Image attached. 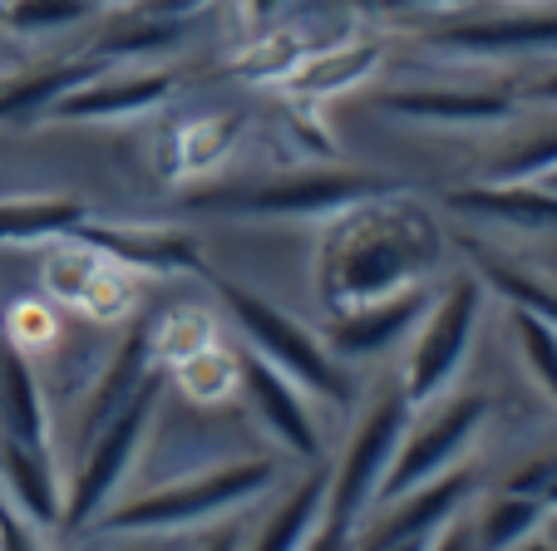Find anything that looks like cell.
Wrapping results in <instances>:
<instances>
[{
  "label": "cell",
  "mask_w": 557,
  "mask_h": 551,
  "mask_svg": "<svg viewBox=\"0 0 557 551\" xmlns=\"http://www.w3.org/2000/svg\"><path fill=\"white\" fill-rule=\"evenodd\" d=\"M543 498L518 488H498V492H473V502L463 508L473 531V551H508L518 541H528L537 527H543Z\"/></svg>",
  "instance_id": "23"
},
{
  "label": "cell",
  "mask_w": 557,
  "mask_h": 551,
  "mask_svg": "<svg viewBox=\"0 0 557 551\" xmlns=\"http://www.w3.org/2000/svg\"><path fill=\"white\" fill-rule=\"evenodd\" d=\"M0 551H45V527L0 498Z\"/></svg>",
  "instance_id": "34"
},
{
  "label": "cell",
  "mask_w": 557,
  "mask_h": 551,
  "mask_svg": "<svg viewBox=\"0 0 557 551\" xmlns=\"http://www.w3.org/2000/svg\"><path fill=\"white\" fill-rule=\"evenodd\" d=\"M212 286H218V301L227 305L232 325L247 335V350L262 354L267 364H276L286 379H296L321 404L336 409L356 404V370L346 360H336L321 335H311L292 311H282L276 301L247 291V286L237 281H212Z\"/></svg>",
  "instance_id": "3"
},
{
  "label": "cell",
  "mask_w": 557,
  "mask_h": 551,
  "mask_svg": "<svg viewBox=\"0 0 557 551\" xmlns=\"http://www.w3.org/2000/svg\"><path fill=\"white\" fill-rule=\"evenodd\" d=\"M0 438L50 448V409L35 375V354H25L0 330Z\"/></svg>",
  "instance_id": "19"
},
{
  "label": "cell",
  "mask_w": 557,
  "mask_h": 551,
  "mask_svg": "<svg viewBox=\"0 0 557 551\" xmlns=\"http://www.w3.org/2000/svg\"><path fill=\"white\" fill-rule=\"evenodd\" d=\"M85 217V198H0V247H45L74 237Z\"/></svg>",
  "instance_id": "24"
},
{
  "label": "cell",
  "mask_w": 557,
  "mask_h": 551,
  "mask_svg": "<svg viewBox=\"0 0 557 551\" xmlns=\"http://www.w3.org/2000/svg\"><path fill=\"white\" fill-rule=\"evenodd\" d=\"M306 50H311V45H306L301 30L272 21V25H257V40L237 54V64H232V70L243 74V79H257V84H282L286 74L301 64Z\"/></svg>",
  "instance_id": "29"
},
{
  "label": "cell",
  "mask_w": 557,
  "mask_h": 551,
  "mask_svg": "<svg viewBox=\"0 0 557 551\" xmlns=\"http://www.w3.org/2000/svg\"><path fill=\"white\" fill-rule=\"evenodd\" d=\"M237 395L247 399V409L276 438L282 453L301 458V463H326V438L315 424L311 395L296 379H286L276 364H267L252 350H237Z\"/></svg>",
  "instance_id": "11"
},
{
  "label": "cell",
  "mask_w": 557,
  "mask_h": 551,
  "mask_svg": "<svg viewBox=\"0 0 557 551\" xmlns=\"http://www.w3.org/2000/svg\"><path fill=\"white\" fill-rule=\"evenodd\" d=\"M326 517V463L282 488V498L257 517L252 537L243 541V551H301L311 541V531Z\"/></svg>",
  "instance_id": "20"
},
{
  "label": "cell",
  "mask_w": 557,
  "mask_h": 551,
  "mask_svg": "<svg viewBox=\"0 0 557 551\" xmlns=\"http://www.w3.org/2000/svg\"><path fill=\"white\" fill-rule=\"evenodd\" d=\"M237 138H243V128H237V118L232 114H208V118H188V124H178V134H173V173L178 177H198L208 173V167L227 163L232 148H237Z\"/></svg>",
  "instance_id": "27"
},
{
  "label": "cell",
  "mask_w": 557,
  "mask_h": 551,
  "mask_svg": "<svg viewBox=\"0 0 557 551\" xmlns=\"http://www.w3.org/2000/svg\"><path fill=\"white\" fill-rule=\"evenodd\" d=\"M430 296H434V286H414V291L380 296V301L350 305V311H331L326 315V335H321V340L331 345L336 360L370 364V360H380L385 350H395V345L414 330V321L424 315Z\"/></svg>",
  "instance_id": "14"
},
{
  "label": "cell",
  "mask_w": 557,
  "mask_h": 551,
  "mask_svg": "<svg viewBox=\"0 0 557 551\" xmlns=\"http://www.w3.org/2000/svg\"><path fill=\"white\" fill-rule=\"evenodd\" d=\"M473 0H400V11H434V15H459Z\"/></svg>",
  "instance_id": "40"
},
{
  "label": "cell",
  "mask_w": 557,
  "mask_h": 551,
  "mask_svg": "<svg viewBox=\"0 0 557 551\" xmlns=\"http://www.w3.org/2000/svg\"><path fill=\"white\" fill-rule=\"evenodd\" d=\"M449 212H469V217L498 222V227H523V231H547L557 227V198L543 183H473V188H454L444 198Z\"/></svg>",
  "instance_id": "21"
},
{
  "label": "cell",
  "mask_w": 557,
  "mask_h": 551,
  "mask_svg": "<svg viewBox=\"0 0 557 551\" xmlns=\"http://www.w3.org/2000/svg\"><path fill=\"white\" fill-rule=\"evenodd\" d=\"M282 463L276 458H227V463H212L198 468L178 483H163V488H144L114 498L104 512L95 517V537H124V531H163V537H178V531L198 527V522H218L222 512H237L247 502L267 498V492L282 488Z\"/></svg>",
  "instance_id": "2"
},
{
  "label": "cell",
  "mask_w": 557,
  "mask_h": 551,
  "mask_svg": "<svg viewBox=\"0 0 557 551\" xmlns=\"http://www.w3.org/2000/svg\"><path fill=\"white\" fill-rule=\"evenodd\" d=\"M74 237L89 241V247H99L104 256H114L119 266L128 271H163V276H173V271H198L202 256L198 247H193L188 231H173V227H138V222H95L85 217L79 227H74Z\"/></svg>",
  "instance_id": "16"
},
{
  "label": "cell",
  "mask_w": 557,
  "mask_h": 551,
  "mask_svg": "<svg viewBox=\"0 0 557 551\" xmlns=\"http://www.w3.org/2000/svg\"><path fill=\"white\" fill-rule=\"evenodd\" d=\"M153 370V354H148V315H138L134 325H128V335H124V345H119L114 354L104 360V370H99V379L89 385V404H85V414H79V438H95L99 428H104V418L114 414L119 404H124L128 395L138 389V379Z\"/></svg>",
  "instance_id": "22"
},
{
  "label": "cell",
  "mask_w": 557,
  "mask_h": 551,
  "mask_svg": "<svg viewBox=\"0 0 557 551\" xmlns=\"http://www.w3.org/2000/svg\"><path fill=\"white\" fill-rule=\"evenodd\" d=\"M178 74L173 70H114V74H89L85 84H74L70 95L54 99L45 118H70V124H119V118H148L173 99Z\"/></svg>",
  "instance_id": "13"
},
{
  "label": "cell",
  "mask_w": 557,
  "mask_h": 551,
  "mask_svg": "<svg viewBox=\"0 0 557 551\" xmlns=\"http://www.w3.org/2000/svg\"><path fill=\"white\" fill-rule=\"evenodd\" d=\"M109 551H173L163 531H124V541H114Z\"/></svg>",
  "instance_id": "37"
},
{
  "label": "cell",
  "mask_w": 557,
  "mask_h": 551,
  "mask_svg": "<svg viewBox=\"0 0 557 551\" xmlns=\"http://www.w3.org/2000/svg\"><path fill=\"white\" fill-rule=\"evenodd\" d=\"M243 5H247V25H272L292 0H243Z\"/></svg>",
  "instance_id": "38"
},
{
  "label": "cell",
  "mask_w": 557,
  "mask_h": 551,
  "mask_svg": "<svg viewBox=\"0 0 557 551\" xmlns=\"http://www.w3.org/2000/svg\"><path fill=\"white\" fill-rule=\"evenodd\" d=\"M45 291L54 301L85 311L89 321L109 325V321H124L138 301V271L119 266L114 256H104L99 247L79 237H60V241H45Z\"/></svg>",
  "instance_id": "10"
},
{
  "label": "cell",
  "mask_w": 557,
  "mask_h": 551,
  "mask_svg": "<svg viewBox=\"0 0 557 551\" xmlns=\"http://www.w3.org/2000/svg\"><path fill=\"white\" fill-rule=\"evenodd\" d=\"M400 177L370 173V167H292L276 177H257V183H237V188H208L198 192V212L212 217H315L326 222L336 212L356 208V202L400 192Z\"/></svg>",
  "instance_id": "4"
},
{
  "label": "cell",
  "mask_w": 557,
  "mask_h": 551,
  "mask_svg": "<svg viewBox=\"0 0 557 551\" xmlns=\"http://www.w3.org/2000/svg\"><path fill=\"white\" fill-rule=\"evenodd\" d=\"M444 266H449V237L440 217L400 188L326 217L315 241V296L326 315L350 311L395 291L440 286L434 276Z\"/></svg>",
  "instance_id": "1"
},
{
  "label": "cell",
  "mask_w": 557,
  "mask_h": 551,
  "mask_svg": "<svg viewBox=\"0 0 557 551\" xmlns=\"http://www.w3.org/2000/svg\"><path fill=\"white\" fill-rule=\"evenodd\" d=\"M212 340H218V325L202 305H173V311L148 315V354L158 370H173L178 360L208 350Z\"/></svg>",
  "instance_id": "26"
},
{
  "label": "cell",
  "mask_w": 557,
  "mask_h": 551,
  "mask_svg": "<svg viewBox=\"0 0 557 551\" xmlns=\"http://www.w3.org/2000/svg\"><path fill=\"white\" fill-rule=\"evenodd\" d=\"M5 335H11L25 354L45 350V345L54 340V311L45 301H21L11 311V321H5Z\"/></svg>",
  "instance_id": "33"
},
{
  "label": "cell",
  "mask_w": 557,
  "mask_h": 551,
  "mask_svg": "<svg viewBox=\"0 0 557 551\" xmlns=\"http://www.w3.org/2000/svg\"><path fill=\"white\" fill-rule=\"evenodd\" d=\"M473 276H479L488 291L504 296L508 305L537 315V321H547L557 330V291L543 281V276H533V271H523V266H508V261H498V256H479V271H473Z\"/></svg>",
  "instance_id": "30"
},
{
  "label": "cell",
  "mask_w": 557,
  "mask_h": 551,
  "mask_svg": "<svg viewBox=\"0 0 557 551\" xmlns=\"http://www.w3.org/2000/svg\"><path fill=\"white\" fill-rule=\"evenodd\" d=\"M385 64V45L380 40H341V45H321V50H306L301 64L282 79V89L301 104H326L341 99L360 84H370Z\"/></svg>",
  "instance_id": "17"
},
{
  "label": "cell",
  "mask_w": 557,
  "mask_h": 551,
  "mask_svg": "<svg viewBox=\"0 0 557 551\" xmlns=\"http://www.w3.org/2000/svg\"><path fill=\"white\" fill-rule=\"evenodd\" d=\"M508 551H557V547H553V541H543V537L533 531L528 541H518V547H508Z\"/></svg>",
  "instance_id": "42"
},
{
  "label": "cell",
  "mask_w": 557,
  "mask_h": 551,
  "mask_svg": "<svg viewBox=\"0 0 557 551\" xmlns=\"http://www.w3.org/2000/svg\"><path fill=\"white\" fill-rule=\"evenodd\" d=\"M163 375H169L173 389H183V395L198 399V404H222V399L237 395V350L212 340L208 350L178 360L173 370H163Z\"/></svg>",
  "instance_id": "28"
},
{
  "label": "cell",
  "mask_w": 557,
  "mask_h": 551,
  "mask_svg": "<svg viewBox=\"0 0 557 551\" xmlns=\"http://www.w3.org/2000/svg\"><path fill=\"white\" fill-rule=\"evenodd\" d=\"M479 492V478H473V463H454V468L434 473L430 483L400 492L389 502H375V508L360 517V527L350 531V551H380L395 547V541H424L434 537L440 527H449L463 508Z\"/></svg>",
  "instance_id": "9"
},
{
  "label": "cell",
  "mask_w": 557,
  "mask_h": 551,
  "mask_svg": "<svg viewBox=\"0 0 557 551\" xmlns=\"http://www.w3.org/2000/svg\"><path fill=\"white\" fill-rule=\"evenodd\" d=\"M508 330H513V345L523 354V370L533 375V385L557 404V330L537 315L518 311V305L508 311Z\"/></svg>",
  "instance_id": "31"
},
{
  "label": "cell",
  "mask_w": 557,
  "mask_h": 551,
  "mask_svg": "<svg viewBox=\"0 0 557 551\" xmlns=\"http://www.w3.org/2000/svg\"><path fill=\"white\" fill-rule=\"evenodd\" d=\"M484 418H488V395H473V389H449L444 399L414 409L410 428H405L400 448H395L385 478H380L375 502L400 498V492L430 483L434 473L463 463L469 448L479 443V434H484Z\"/></svg>",
  "instance_id": "8"
},
{
  "label": "cell",
  "mask_w": 557,
  "mask_h": 551,
  "mask_svg": "<svg viewBox=\"0 0 557 551\" xmlns=\"http://www.w3.org/2000/svg\"><path fill=\"white\" fill-rule=\"evenodd\" d=\"M557 167V124H543L537 134L518 138L508 153H498L488 163V183H543Z\"/></svg>",
  "instance_id": "32"
},
{
  "label": "cell",
  "mask_w": 557,
  "mask_h": 551,
  "mask_svg": "<svg viewBox=\"0 0 557 551\" xmlns=\"http://www.w3.org/2000/svg\"><path fill=\"white\" fill-rule=\"evenodd\" d=\"M193 551H243V527L237 522H227V527L218 531V537H208V541H198Z\"/></svg>",
  "instance_id": "39"
},
{
  "label": "cell",
  "mask_w": 557,
  "mask_h": 551,
  "mask_svg": "<svg viewBox=\"0 0 557 551\" xmlns=\"http://www.w3.org/2000/svg\"><path fill=\"white\" fill-rule=\"evenodd\" d=\"M375 109L420 128H488L513 118L518 99L498 89H440V84H405L375 95Z\"/></svg>",
  "instance_id": "15"
},
{
  "label": "cell",
  "mask_w": 557,
  "mask_h": 551,
  "mask_svg": "<svg viewBox=\"0 0 557 551\" xmlns=\"http://www.w3.org/2000/svg\"><path fill=\"white\" fill-rule=\"evenodd\" d=\"M95 64H54L45 74H25V79H0V124H30L54 109V99L70 95L74 84H85Z\"/></svg>",
  "instance_id": "25"
},
{
  "label": "cell",
  "mask_w": 557,
  "mask_h": 551,
  "mask_svg": "<svg viewBox=\"0 0 557 551\" xmlns=\"http://www.w3.org/2000/svg\"><path fill=\"white\" fill-rule=\"evenodd\" d=\"M208 5H218V0H128L124 21H188Z\"/></svg>",
  "instance_id": "35"
},
{
  "label": "cell",
  "mask_w": 557,
  "mask_h": 551,
  "mask_svg": "<svg viewBox=\"0 0 557 551\" xmlns=\"http://www.w3.org/2000/svg\"><path fill=\"white\" fill-rule=\"evenodd\" d=\"M440 54L463 60H513V54H557V5L553 11H494L459 15L424 35Z\"/></svg>",
  "instance_id": "12"
},
{
  "label": "cell",
  "mask_w": 557,
  "mask_h": 551,
  "mask_svg": "<svg viewBox=\"0 0 557 551\" xmlns=\"http://www.w3.org/2000/svg\"><path fill=\"white\" fill-rule=\"evenodd\" d=\"M523 99H528V104H557V74H547L543 84H533Z\"/></svg>",
  "instance_id": "41"
},
{
  "label": "cell",
  "mask_w": 557,
  "mask_h": 551,
  "mask_svg": "<svg viewBox=\"0 0 557 551\" xmlns=\"http://www.w3.org/2000/svg\"><path fill=\"white\" fill-rule=\"evenodd\" d=\"M410 414H414V404L405 399L395 375L370 385L346 443H341V453L326 463V522L350 527V531L360 527V517L375 508L380 478H385L389 458H395L405 428H410Z\"/></svg>",
  "instance_id": "6"
},
{
  "label": "cell",
  "mask_w": 557,
  "mask_h": 551,
  "mask_svg": "<svg viewBox=\"0 0 557 551\" xmlns=\"http://www.w3.org/2000/svg\"><path fill=\"white\" fill-rule=\"evenodd\" d=\"M424 551H473L469 517H463V512H459V517H454L449 527H440V531H434V537H430V547H424Z\"/></svg>",
  "instance_id": "36"
},
{
  "label": "cell",
  "mask_w": 557,
  "mask_h": 551,
  "mask_svg": "<svg viewBox=\"0 0 557 551\" xmlns=\"http://www.w3.org/2000/svg\"><path fill=\"white\" fill-rule=\"evenodd\" d=\"M484 301H488V286L473 271H459L444 286H434L430 305H424V315L410 330V350H405L400 370H395V379H400L405 399L414 409L434 404V399H444L459 385L463 360H469L473 335H479V321H484Z\"/></svg>",
  "instance_id": "5"
},
{
  "label": "cell",
  "mask_w": 557,
  "mask_h": 551,
  "mask_svg": "<svg viewBox=\"0 0 557 551\" xmlns=\"http://www.w3.org/2000/svg\"><path fill=\"white\" fill-rule=\"evenodd\" d=\"M528 5H557V0H528Z\"/></svg>",
  "instance_id": "45"
},
{
  "label": "cell",
  "mask_w": 557,
  "mask_h": 551,
  "mask_svg": "<svg viewBox=\"0 0 557 551\" xmlns=\"http://www.w3.org/2000/svg\"><path fill=\"white\" fill-rule=\"evenodd\" d=\"M543 508L557 512V468H553V478H547V488H543Z\"/></svg>",
  "instance_id": "43"
},
{
  "label": "cell",
  "mask_w": 557,
  "mask_h": 551,
  "mask_svg": "<svg viewBox=\"0 0 557 551\" xmlns=\"http://www.w3.org/2000/svg\"><path fill=\"white\" fill-rule=\"evenodd\" d=\"M163 385H169V375L153 364V370L138 379L134 395L104 418V428H99L95 438H89L79 468H74L70 483H64V522H60L64 531H89L99 512L119 498L124 478L134 473L138 453H144V438H148V424H153V414H158Z\"/></svg>",
  "instance_id": "7"
},
{
  "label": "cell",
  "mask_w": 557,
  "mask_h": 551,
  "mask_svg": "<svg viewBox=\"0 0 557 551\" xmlns=\"http://www.w3.org/2000/svg\"><path fill=\"white\" fill-rule=\"evenodd\" d=\"M543 188H547V192H553V198H557V167H553V173L543 177Z\"/></svg>",
  "instance_id": "44"
},
{
  "label": "cell",
  "mask_w": 557,
  "mask_h": 551,
  "mask_svg": "<svg viewBox=\"0 0 557 551\" xmlns=\"http://www.w3.org/2000/svg\"><path fill=\"white\" fill-rule=\"evenodd\" d=\"M0 498L21 508L35 527L54 531L64 522V478L54 473L50 448L0 438Z\"/></svg>",
  "instance_id": "18"
}]
</instances>
